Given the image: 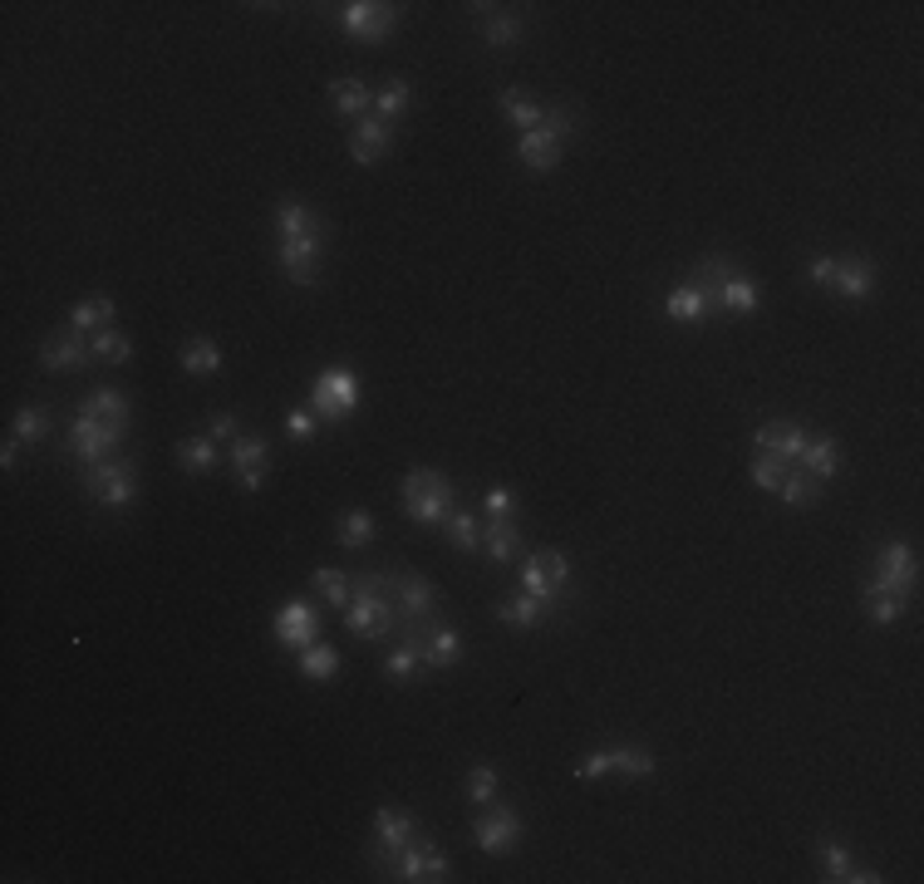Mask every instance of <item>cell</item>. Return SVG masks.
Here are the masks:
<instances>
[{
	"label": "cell",
	"instance_id": "1",
	"mask_svg": "<svg viewBox=\"0 0 924 884\" xmlns=\"http://www.w3.org/2000/svg\"><path fill=\"white\" fill-rule=\"evenodd\" d=\"M384 581H388V595H394V605H398V639L424 644V634L443 619V589L428 581V575L408 571V565H388Z\"/></svg>",
	"mask_w": 924,
	"mask_h": 884
},
{
	"label": "cell",
	"instance_id": "2",
	"mask_svg": "<svg viewBox=\"0 0 924 884\" xmlns=\"http://www.w3.org/2000/svg\"><path fill=\"white\" fill-rule=\"evenodd\" d=\"M340 615L354 639H398V605H394V595H388L384 571L354 575V595Z\"/></svg>",
	"mask_w": 924,
	"mask_h": 884
},
{
	"label": "cell",
	"instance_id": "3",
	"mask_svg": "<svg viewBox=\"0 0 924 884\" xmlns=\"http://www.w3.org/2000/svg\"><path fill=\"white\" fill-rule=\"evenodd\" d=\"M398 497H404L408 521H418V526H443L448 516L458 511L453 477L438 467H408L404 482H398Z\"/></svg>",
	"mask_w": 924,
	"mask_h": 884
},
{
	"label": "cell",
	"instance_id": "4",
	"mask_svg": "<svg viewBox=\"0 0 924 884\" xmlns=\"http://www.w3.org/2000/svg\"><path fill=\"white\" fill-rule=\"evenodd\" d=\"M79 487H84V497H89V501L119 511V507H129V501L139 497V467H133V457H123V452H119V457L89 462L84 477H79Z\"/></svg>",
	"mask_w": 924,
	"mask_h": 884
},
{
	"label": "cell",
	"instance_id": "5",
	"mask_svg": "<svg viewBox=\"0 0 924 884\" xmlns=\"http://www.w3.org/2000/svg\"><path fill=\"white\" fill-rule=\"evenodd\" d=\"M354 408H360V378L350 368H324L315 374V388H310V413L320 423H350Z\"/></svg>",
	"mask_w": 924,
	"mask_h": 884
},
{
	"label": "cell",
	"instance_id": "6",
	"mask_svg": "<svg viewBox=\"0 0 924 884\" xmlns=\"http://www.w3.org/2000/svg\"><path fill=\"white\" fill-rule=\"evenodd\" d=\"M870 585L890 589V595H900V599H915V589H920V555H915V545H905V541H886V545H880Z\"/></svg>",
	"mask_w": 924,
	"mask_h": 884
},
{
	"label": "cell",
	"instance_id": "7",
	"mask_svg": "<svg viewBox=\"0 0 924 884\" xmlns=\"http://www.w3.org/2000/svg\"><path fill=\"white\" fill-rule=\"evenodd\" d=\"M384 875H394L404 884H443L448 880V855L428 836H418L414 846H404L394 860H388Z\"/></svg>",
	"mask_w": 924,
	"mask_h": 884
},
{
	"label": "cell",
	"instance_id": "8",
	"mask_svg": "<svg viewBox=\"0 0 924 884\" xmlns=\"http://www.w3.org/2000/svg\"><path fill=\"white\" fill-rule=\"evenodd\" d=\"M605 772H625V776H654L659 772V756L649 747H601V752L581 756L575 762V776L581 782H595Z\"/></svg>",
	"mask_w": 924,
	"mask_h": 884
},
{
	"label": "cell",
	"instance_id": "9",
	"mask_svg": "<svg viewBox=\"0 0 924 884\" xmlns=\"http://www.w3.org/2000/svg\"><path fill=\"white\" fill-rule=\"evenodd\" d=\"M398 25V5H384V0H350L340 10V30L360 45H384Z\"/></svg>",
	"mask_w": 924,
	"mask_h": 884
},
{
	"label": "cell",
	"instance_id": "10",
	"mask_svg": "<svg viewBox=\"0 0 924 884\" xmlns=\"http://www.w3.org/2000/svg\"><path fill=\"white\" fill-rule=\"evenodd\" d=\"M472 846H477L482 855H512V850L521 846V816L512 806L492 802L477 820H472Z\"/></svg>",
	"mask_w": 924,
	"mask_h": 884
},
{
	"label": "cell",
	"instance_id": "11",
	"mask_svg": "<svg viewBox=\"0 0 924 884\" xmlns=\"http://www.w3.org/2000/svg\"><path fill=\"white\" fill-rule=\"evenodd\" d=\"M418 836H424V830H418V820L408 816L404 806H380V810H374V850H370V860L384 870L388 860H394L404 846H414Z\"/></svg>",
	"mask_w": 924,
	"mask_h": 884
},
{
	"label": "cell",
	"instance_id": "12",
	"mask_svg": "<svg viewBox=\"0 0 924 884\" xmlns=\"http://www.w3.org/2000/svg\"><path fill=\"white\" fill-rule=\"evenodd\" d=\"M271 639H276L280 649H290V654L310 649L315 639H320V609H315L310 599H286L280 615L271 619Z\"/></svg>",
	"mask_w": 924,
	"mask_h": 884
},
{
	"label": "cell",
	"instance_id": "13",
	"mask_svg": "<svg viewBox=\"0 0 924 884\" xmlns=\"http://www.w3.org/2000/svg\"><path fill=\"white\" fill-rule=\"evenodd\" d=\"M320 256H324V241H315V236H296V241H280L276 246L280 270H286V280L300 290L320 286Z\"/></svg>",
	"mask_w": 924,
	"mask_h": 884
},
{
	"label": "cell",
	"instance_id": "14",
	"mask_svg": "<svg viewBox=\"0 0 924 884\" xmlns=\"http://www.w3.org/2000/svg\"><path fill=\"white\" fill-rule=\"evenodd\" d=\"M119 442L123 433L119 428H109V423H99V418H75V428H69V457H79V462H103V457H119Z\"/></svg>",
	"mask_w": 924,
	"mask_h": 884
},
{
	"label": "cell",
	"instance_id": "15",
	"mask_svg": "<svg viewBox=\"0 0 924 884\" xmlns=\"http://www.w3.org/2000/svg\"><path fill=\"white\" fill-rule=\"evenodd\" d=\"M816 860H822V880H832V884H876L880 880L876 870L860 865L842 840H832V836L816 840Z\"/></svg>",
	"mask_w": 924,
	"mask_h": 884
},
{
	"label": "cell",
	"instance_id": "16",
	"mask_svg": "<svg viewBox=\"0 0 924 884\" xmlns=\"http://www.w3.org/2000/svg\"><path fill=\"white\" fill-rule=\"evenodd\" d=\"M276 231H280V241H296V236L324 241L330 236V221L315 212L310 202H300V197H280L276 202Z\"/></svg>",
	"mask_w": 924,
	"mask_h": 884
},
{
	"label": "cell",
	"instance_id": "17",
	"mask_svg": "<svg viewBox=\"0 0 924 884\" xmlns=\"http://www.w3.org/2000/svg\"><path fill=\"white\" fill-rule=\"evenodd\" d=\"M94 360V350H89V340H84V334L75 330V324H65V330L59 334H50L45 340V350H40V364L45 368H55V374H75V368H84Z\"/></svg>",
	"mask_w": 924,
	"mask_h": 884
},
{
	"label": "cell",
	"instance_id": "18",
	"mask_svg": "<svg viewBox=\"0 0 924 884\" xmlns=\"http://www.w3.org/2000/svg\"><path fill=\"white\" fill-rule=\"evenodd\" d=\"M551 615H561V605H556V599L527 595V589L497 599V619H502V625H512V629H537L541 619H551Z\"/></svg>",
	"mask_w": 924,
	"mask_h": 884
},
{
	"label": "cell",
	"instance_id": "19",
	"mask_svg": "<svg viewBox=\"0 0 924 884\" xmlns=\"http://www.w3.org/2000/svg\"><path fill=\"white\" fill-rule=\"evenodd\" d=\"M752 442H758V452H772V457H782V462H796V457H802V447L812 442V433H806L802 423H792V418H777V423H762Z\"/></svg>",
	"mask_w": 924,
	"mask_h": 884
},
{
	"label": "cell",
	"instance_id": "20",
	"mask_svg": "<svg viewBox=\"0 0 924 884\" xmlns=\"http://www.w3.org/2000/svg\"><path fill=\"white\" fill-rule=\"evenodd\" d=\"M832 290L842 295V300H870V295H876V261L870 256H836Z\"/></svg>",
	"mask_w": 924,
	"mask_h": 884
},
{
	"label": "cell",
	"instance_id": "21",
	"mask_svg": "<svg viewBox=\"0 0 924 884\" xmlns=\"http://www.w3.org/2000/svg\"><path fill=\"white\" fill-rule=\"evenodd\" d=\"M388 147H394V129H388L384 119H374V113H364V119L350 129V157L354 163H374V157H384Z\"/></svg>",
	"mask_w": 924,
	"mask_h": 884
},
{
	"label": "cell",
	"instance_id": "22",
	"mask_svg": "<svg viewBox=\"0 0 924 884\" xmlns=\"http://www.w3.org/2000/svg\"><path fill=\"white\" fill-rule=\"evenodd\" d=\"M482 555H487L492 565H512L521 555V526L487 516V521H482Z\"/></svg>",
	"mask_w": 924,
	"mask_h": 884
},
{
	"label": "cell",
	"instance_id": "23",
	"mask_svg": "<svg viewBox=\"0 0 924 884\" xmlns=\"http://www.w3.org/2000/svg\"><path fill=\"white\" fill-rule=\"evenodd\" d=\"M330 103L340 119L360 123L364 113H374V89L364 79H354V74H340V79H330Z\"/></svg>",
	"mask_w": 924,
	"mask_h": 884
},
{
	"label": "cell",
	"instance_id": "24",
	"mask_svg": "<svg viewBox=\"0 0 924 884\" xmlns=\"http://www.w3.org/2000/svg\"><path fill=\"white\" fill-rule=\"evenodd\" d=\"M462 654H468V649H462V634L448 625V619H438V625L424 634V668H453V663H462Z\"/></svg>",
	"mask_w": 924,
	"mask_h": 884
},
{
	"label": "cell",
	"instance_id": "25",
	"mask_svg": "<svg viewBox=\"0 0 924 884\" xmlns=\"http://www.w3.org/2000/svg\"><path fill=\"white\" fill-rule=\"evenodd\" d=\"M664 314L669 320H679V324H703L708 314H718V305H713V295H703L698 286H674L669 290V300H664Z\"/></svg>",
	"mask_w": 924,
	"mask_h": 884
},
{
	"label": "cell",
	"instance_id": "26",
	"mask_svg": "<svg viewBox=\"0 0 924 884\" xmlns=\"http://www.w3.org/2000/svg\"><path fill=\"white\" fill-rule=\"evenodd\" d=\"M79 413L84 418H99V423H109V428H119V433H123V428H129V394L103 384V388H94V394L84 398Z\"/></svg>",
	"mask_w": 924,
	"mask_h": 884
},
{
	"label": "cell",
	"instance_id": "27",
	"mask_svg": "<svg viewBox=\"0 0 924 884\" xmlns=\"http://www.w3.org/2000/svg\"><path fill=\"white\" fill-rule=\"evenodd\" d=\"M796 467L812 472L816 482H832L836 472H842V447H836L832 433H812V442L802 447V457H796Z\"/></svg>",
	"mask_w": 924,
	"mask_h": 884
},
{
	"label": "cell",
	"instance_id": "28",
	"mask_svg": "<svg viewBox=\"0 0 924 884\" xmlns=\"http://www.w3.org/2000/svg\"><path fill=\"white\" fill-rule=\"evenodd\" d=\"M472 15L482 20V40H487L492 49H512L521 40V15H512V10L497 15V5H472Z\"/></svg>",
	"mask_w": 924,
	"mask_h": 884
},
{
	"label": "cell",
	"instance_id": "29",
	"mask_svg": "<svg viewBox=\"0 0 924 884\" xmlns=\"http://www.w3.org/2000/svg\"><path fill=\"white\" fill-rule=\"evenodd\" d=\"M517 157L531 167V173H556V167H561V143H556L546 129H531V133L517 139Z\"/></svg>",
	"mask_w": 924,
	"mask_h": 884
},
{
	"label": "cell",
	"instance_id": "30",
	"mask_svg": "<svg viewBox=\"0 0 924 884\" xmlns=\"http://www.w3.org/2000/svg\"><path fill=\"white\" fill-rule=\"evenodd\" d=\"M408 109H414V84H408L404 74H388L380 89H374V119L394 123V119H404Z\"/></svg>",
	"mask_w": 924,
	"mask_h": 884
},
{
	"label": "cell",
	"instance_id": "31",
	"mask_svg": "<svg viewBox=\"0 0 924 884\" xmlns=\"http://www.w3.org/2000/svg\"><path fill=\"white\" fill-rule=\"evenodd\" d=\"M718 310L723 314H752L758 310V280H752L748 270H733V276L718 286Z\"/></svg>",
	"mask_w": 924,
	"mask_h": 884
},
{
	"label": "cell",
	"instance_id": "32",
	"mask_svg": "<svg viewBox=\"0 0 924 884\" xmlns=\"http://www.w3.org/2000/svg\"><path fill=\"white\" fill-rule=\"evenodd\" d=\"M217 462H222V442L217 438H183L177 442V467H187L193 477L217 472Z\"/></svg>",
	"mask_w": 924,
	"mask_h": 884
},
{
	"label": "cell",
	"instance_id": "33",
	"mask_svg": "<svg viewBox=\"0 0 924 884\" xmlns=\"http://www.w3.org/2000/svg\"><path fill=\"white\" fill-rule=\"evenodd\" d=\"M418 673H424V644L394 639V649H388V659H384V678L388 683H414Z\"/></svg>",
	"mask_w": 924,
	"mask_h": 884
},
{
	"label": "cell",
	"instance_id": "34",
	"mask_svg": "<svg viewBox=\"0 0 924 884\" xmlns=\"http://www.w3.org/2000/svg\"><path fill=\"white\" fill-rule=\"evenodd\" d=\"M113 314H119V305H113V295H89V300L75 305V314H69V324H75L79 334H99L113 324Z\"/></svg>",
	"mask_w": 924,
	"mask_h": 884
},
{
	"label": "cell",
	"instance_id": "35",
	"mask_svg": "<svg viewBox=\"0 0 924 884\" xmlns=\"http://www.w3.org/2000/svg\"><path fill=\"white\" fill-rule=\"evenodd\" d=\"M733 256H723V251H708V256H698V266L689 270V286H698L703 295H713V305H718V286L733 276Z\"/></svg>",
	"mask_w": 924,
	"mask_h": 884
},
{
	"label": "cell",
	"instance_id": "36",
	"mask_svg": "<svg viewBox=\"0 0 924 884\" xmlns=\"http://www.w3.org/2000/svg\"><path fill=\"white\" fill-rule=\"evenodd\" d=\"M822 491H826V482H816L812 472H802L792 462V467H787V477H782V487H777V497H782L787 507H816V501H822Z\"/></svg>",
	"mask_w": 924,
	"mask_h": 884
},
{
	"label": "cell",
	"instance_id": "37",
	"mask_svg": "<svg viewBox=\"0 0 924 884\" xmlns=\"http://www.w3.org/2000/svg\"><path fill=\"white\" fill-rule=\"evenodd\" d=\"M227 452H231V467H237V477H241V472H271V442L261 438V433H241Z\"/></svg>",
	"mask_w": 924,
	"mask_h": 884
},
{
	"label": "cell",
	"instance_id": "38",
	"mask_svg": "<svg viewBox=\"0 0 924 884\" xmlns=\"http://www.w3.org/2000/svg\"><path fill=\"white\" fill-rule=\"evenodd\" d=\"M296 663H300V678L330 683L334 673H340V649H330V644H320V639H315L310 649H300V654H296Z\"/></svg>",
	"mask_w": 924,
	"mask_h": 884
},
{
	"label": "cell",
	"instance_id": "39",
	"mask_svg": "<svg viewBox=\"0 0 924 884\" xmlns=\"http://www.w3.org/2000/svg\"><path fill=\"white\" fill-rule=\"evenodd\" d=\"M497 109L507 113L512 129H521V133L541 129V103H531L521 89H502V93H497Z\"/></svg>",
	"mask_w": 924,
	"mask_h": 884
},
{
	"label": "cell",
	"instance_id": "40",
	"mask_svg": "<svg viewBox=\"0 0 924 884\" xmlns=\"http://www.w3.org/2000/svg\"><path fill=\"white\" fill-rule=\"evenodd\" d=\"M860 609H866L876 625H895V619H905L910 599L890 595V589H880V585H866V595H860Z\"/></svg>",
	"mask_w": 924,
	"mask_h": 884
},
{
	"label": "cell",
	"instance_id": "41",
	"mask_svg": "<svg viewBox=\"0 0 924 884\" xmlns=\"http://www.w3.org/2000/svg\"><path fill=\"white\" fill-rule=\"evenodd\" d=\"M177 360H183V368L193 378H212L222 368V350H217V340H187Z\"/></svg>",
	"mask_w": 924,
	"mask_h": 884
},
{
	"label": "cell",
	"instance_id": "42",
	"mask_svg": "<svg viewBox=\"0 0 924 884\" xmlns=\"http://www.w3.org/2000/svg\"><path fill=\"white\" fill-rule=\"evenodd\" d=\"M334 541H340V545H350V551L370 545V541H374V516L364 511V507L340 511V521H334Z\"/></svg>",
	"mask_w": 924,
	"mask_h": 884
},
{
	"label": "cell",
	"instance_id": "43",
	"mask_svg": "<svg viewBox=\"0 0 924 884\" xmlns=\"http://www.w3.org/2000/svg\"><path fill=\"white\" fill-rule=\"evenodd\" d=\"M541 129L551 133L556 143H565V139H575L581 133V109L575 103H565V99H556V103H546L541 109Z\"/></svg>",
	"mask_w": 924,
	"mask_h": 884
},
{
	"label": "cell",
	"instance_id": "44",
	"mask_svg": "<svg viewBox=\"0 0 924 884\" xmlns=\"http://www.w3.org/2000/svg\"><path fill=\"white\" fill-rule=\"evenodd\" d=\"M443 531H448V541H453L462 555H477L482 551V521L472 511H453L443 521Z\"/></svg>",
	"mask_w": 924,
	"mask_h": 884
},
{
	"label": "cell",
	"instance_id": "45",
	"mask_svg": "<svg viewBox=\"0 0 924 884\" xmlns=\"http://www.w3.org/2000/svg\"><path fill=\"white\" fill-rule=\"evenodd\" d=\"M310 585H315V595H320L324 605H334V609H344V605H350V595H354V575H344V571H315Z\"/></svg>",
	"mask_w": 924,
	"mask_h": 884
},
{
	"label": "cell",
	"instance_id": "46",
	"mask_svg": "<svg viewBox=\"0 0 924 884\" xmlns=\"http://www.w3.org/2000/svg\"><path fill=\"white\" fill-rule=\"evenodd\" d=\"M89 350H94V360H103V364H129L133 360V340L129 334H119L109 324V330H99V334H89Z\"/></svg>",
	"mask_w": 924,
	"mask_h": 884
},
{
	"label": "cell",
	"instance_id": "47",
	"mask_svg": "<svg viewBox=\"0 0 924 884\" xmlns=\"http://www.w3.org/2000/svg\"><path fill=\"white\" fill-rule=\"evenodd\" d=\"M10 438H20L25 447L45 442V438H50V413H45V408H35V404L20 408V413H15V428H10Z\"/></svg>",
	"mask_w": 924,
	"mask_h": 884
},
{
	"label": "cell",
	"instance_id": "48",
	"mask_svg": "<svg viewBox=\"0 0 924 884\" xmlns=\"http://www.w3.org/2000/svg\"><path fill=\"white\" fill-rule=\"evenodd\" d=\"M502 796V776L492 772V766H472L468 772V802H477V806H492Z\"/></svg>",
	"mask_w": 924,
	"mask_h": 884
},
{
	"label": "cell",
	"instance_id": "49",
	"mask_svg": "<svg viewBox=\"0 0 924 884\" xmlns=\"http://www.w3.org/2000/svg\"><path fill=\"white\" fill-rule=\"evenodd\" d=\"M787 467H792V462L772 457V452H758V457H752V482H758L762 491H777V487H782V477H787Z\"/></svg>",
	"mask_w": 924,
	"mask_h": 884
},
{
	"label": "cell",
	"instance_id": "50",
	"mask_svg": "<svg viewBox=\"0 0 924 884\" xmlns=\"http://www.w3.org/2000/svg\"><path fill=\"white\" fill-rule=\"evenodd\" d=\"M482 511L497 516V521H517L521 501H517V491H512V487H487V491H482Z\"/></svg>",
	"mask_w": 924,
	"mask_h": 884
},
{
	"label": "cell",
	"instance_id": "51",
	"mask_svg": "<svg viewBox=\"0 0 924 884\" xmlns=\"http://www.w3.org/2000/svg\"><path fill=\"white\" fill-rule=\"evenodd\" d=\"M537 561H541V571H546V581H551L556 595H565V585H571V561H565V551L546 545V551H537Z\"/></svg>",
	"mask_w": 924,
	"mask_h": 884
},
{
	"label": "cell",
	"instance_id": "52",
	"mask_svg": "<svg viewBox=\"0 0 924 884\" xmlns=\"http://www.w3.org/2000/svg\"><path fill=\"white\" fill-rule=\"evenodd\" d=\"M521 589H527V595H537V599H556V605H561V595H556L551 581H546V571H541L537 555H531V561L521 565Z\"/></svg>",
	"mask_w": 924,
	"mask_h": 884
},
{
	"label": "cell",
	"instance_id": "53",
	"mask_svg": "<svg viewBox=\"0 0 924 884\" xmlns=\"http://www.w3.org/2000/svg\"><path fill=\"white\" fill-rule=\"evenodd\" d=\"M286 433H290V438H296V442H310L315 433H320V418H315V413H310V408H296V413H290V418H286Z\"/></svg>",
	"mask_w": 924,
	"mask_h": 884
},
{
	"label": "cell",
	"instance_id": "54",
	"mask_svg": "<svg viewBox=\"0 0 924 884\" xmlns=\"http://www.w3.org/2000/svg\"><path fill=\"white\" fill-rule=\"evenodd\" d=\"M207 438H217V442H237L241 438V423H237V413H212V423H207Z\"/></svg>",
	"mask_w": 924,
	"mask_h": 884
},
{
	"label": "cell",
	"instance_id": "55",
	"mask_svg": "<svg viewBox=\"0 0 924 884\" xmlns=\"http://www.w3.org/2000/svg\"><path fill=\"white\" fill-rule=\"evenodd\" d=\"M806 280H812V286H822V290H832V280H836V256H812V266H806Z\"/></svg>",
	"mask_w": 924,
	"mask_h": 884
},
{
	"label": "cell",
	"instance_id": "56",
	"mask_svg": "<svg viewBox=\"0 0 924 884\" xmlns=\"http://www.w3.org/2000/svg\"><path fill=\"white\" fill-rule=\"evenodd\" d=\"M20 447H25V442H20V438H6V447H0V467H6V472H15V462H20Z\"/></svg>",
	"mask_w": 924,
	"mask_h": 884
},
{
	"label": "cell",
	"instance_id": "57",
	"mask_svg": "<svg viewBox=\"0 0 924 884\" xmlns=\"http://www.w3.org/2000/svg\"><path fill=\"white\" fill-rule=\"evenodd\" d=\"M237 487H241V491H261V487H266V472H241Z\"/></svg>",
	"mask_w": 924,
	"mask_h": 884
}]
</instances>
